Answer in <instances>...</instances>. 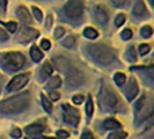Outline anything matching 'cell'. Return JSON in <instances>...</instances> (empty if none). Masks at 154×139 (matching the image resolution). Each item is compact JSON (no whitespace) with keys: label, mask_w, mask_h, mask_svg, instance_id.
I'll return each instance as SVG.
<instances>
[{"label":"cell","mask_w":154,"mask_h":139,"mask_svg":"<svg viewBox=\"0 0 154 139\" xmlns=\"http://www.w3.org/2000/svg\"><path fill=\"white\" fill-rule=\"evenodd\" d=\"M29 94L22 93L14 97H11L0 102V111L4 114H17L28 107L29 104Z\"/></svg>","instance_id":"cell-1"},{"label":"cell","mask_w":154,"mask_h":139,"mask_svg":"<svg viewBox=\"0 0 154 139\" xmlns=\"http://www.w3.org/2000/svg\"><path fill=\"white\" fill-rule=\"evenodd\" d=\"M88 50L93 57L102 64H110L115 59L114 51L104 44H94L89 46Z\"/></svg>","instance_id":"cell-2"},{"label":"cell","mask_w":154,"mask_h":139,"mask_svg":"<svg viewBox=\"0 0 154 139\" xmlns=\"http://www.w3.org/2000/svg\"><path fill=\"white\" fill-rule=\"evenodd\" d=\"M1 63L5 67L9 70H19L24 64V57L19 52H9L2 56Z\"/></svg>","instance_id":"cell-3"},{"label":"cell","mask_w":154,"mask_h":139,"mask_svg":"<svg viewBox=\"0 0 154 139\" xmlns=\"http://www.w3.org/2000/svg\"><path fill=\"white\" fill-rule=\"evenodd\" d=\"M101 102L104 107H107L108 109L112 110V109H116L118 103H119V100L118 97L116 96L114 92L110 89V87H104L101 92Z\"/></svg>","instance_id":"cell-4"},{"label":"cell","mask_w":154,"mask_h":139,"mask_svg":"<svg viewBox=\"0 0 154 139\" xmlns=\"http://www.w3.org/2000/svg\"><path fill=\"white\" fill-rule=\"evenodd\" d=\"M84 12L82 0H69L65 6V13L69 17H78Z\"/></svg>","instance_id":"cell-5"},{"label":"cell","mask_w":154,"mask_h":139,"mask_svg":"<svg viewBox=\"0 0 154 139\" xmlns=\"http://www.w3.org/2000/svg\"><path fill=\"white\" fill-rule=\"evenodd\" d=\"M64 119L71 125H77L80 119V115L77 109L72 108L67 104L64 106Z\"/></svg>","instance_id":"cell-6"},{"label":"cell","mask_w":154,"mask_h":139,"mask_svg":"<svg viewBox=\"0 0 154 139\" xmlns=\"http://www.w3.org/2000/svg\"><path fill=\"white\" fill-rule=\"evenodd\" d=\"M28 78H29L28 74H21V76H17V77L13 78L12 81H11L7 86L8 91H9V92H13V91L22 88L23 86L28 82Z\"/></svg>","instance_id":"cell-7"},{"label":"cell","mask_w":154,"mask_h":139,"mask_svg":"<svg viewBox=\"0 0 154 139\" xmlns=\"http://www.w3.org/2000/svg\"><path fill=\"white\" fill-rule=\"evenodd\" d=\"M38 36V32L37 30H34V29H29V28H22V30L19 35V41H21L22 43H27L28 41H30L32 39H36Z\"/></svg>","instance_id":"cell-8"},{"label":"cell","mask_w":154,"mask_h":139,"mask_svg":"<svg viewBox=\"0 0 154 139\" xmlns=\"http://www.w3.org/2000/svg\"><path fill=\"white\" fill-rule=\"evenodd\" d=\"M67 81H69V84H71V85H80V84H82V81H84V76H82V73H81L80 71H78V70H72L69 73V79H67Z\"/></svg>","instance_id":"cell-9"},{"label":"cell","mask_w":154,"mask_h":139,"mask_svg":"<svg viewBox=\"0 0 154 139\" xmlns=\"http://www.w3.org/2000/svg\"><path fill=\"white\" fill-rule=\"evenodd\" d=\"M95 17H96L99 23L104 24L108 21V12L106 11V8L102 7V6H96L95 7Z\"/></svg>","instance_id":"cell-10"},{"label":"cell","mask_w":154,"mask_h":139,"mask_svg":"<svg viewBox=\"0 0 154 139\" xmlns=\"http://www.w3.org/2000/svg\"><path fill=\"white\" fill-rule=\"evenodd\" d=\"M126 94H128V99L131 101L136 97V95L138 94V85L134 79H131L129 81V85H128V89H126Z\"/></svg>","instance_id":"cell-11"},{"label":"cell","mask_w":154,"mask_h":139,"mask_svg":"<svg viewBox=\"0 0 154 139\" xmlns=\"http://www.w3.org/2000/svg\"><path fill=\"white\" fill-rule=\"evenodd\" d=\"M17 16L19 19L24 23H30L31 22V16L28 12V9L26 7H19L17 8Z\"/></svg>","instance_id":"cell-12"},{"label":"cell","mask_w":154,"mask_h":139,"mask_svg":"<svg viewBox=\"0 0 154 139\" xmlns=\"http://www.w3.org/2000/svg\"><path fill=\"white\" fill-rule=\"evenodd\" d=\"M133 13L137 16H143L144 14H146V7L143 0H137L134 7H133Z\"/></svg>","instance_id":"cell-13"},{"label":"cell","mask_w":154,"mask_h":139,"mask_svg":"<svg viewBox=\"0 0 154 139\" xmlns=\"http://www.w3.org/2000/svg\"><path fill=\"white\" fill-rule=\"evenodd\" d=\"M43 130H44V126L41 124H31V125L26 128V132L30 136H36V134L41 133Z\"/></svg>","instance_id":"cell-14"},{"label":"cell","mask_w":154,"mask_h":139,"mask_svg":"<svg viewBox=\"0 0 154 139\" xmlns=\"http://www.w3.org/2000/svg\"><path fill=\"white\" fill-rule=\"evenodd\" d=\"M30 54H31V58H32L35 62H39V60L43 58V54L39 51L38 48H37V46H35V45L31 48Z\"/></svg>","instance_id":"cell-15"},{"label":"cell","mask_w":154,"mask_h":139,"mask_svg":"<svg viewBox=\"0 0 154 139\" xmlns=\"http://www.w3.org/2000/svg\"><path fill=\"white\" fill-rule=\"evenodd\" d=\"M84 35H85L87 39H94L97 37V31L95 30L94 28H92V27H88V28H86L85 30H84Z\"/></svg>","instance_id":"cell-16"},{"label":"cell","mask_w":154,"mask_h":139,"mask_svg":"<svg viewBox=\"0 0 154 139\" xmlns=\"http://www.w3.org/2000/svg\"><path fill=\"white\" fill-rule=\"evenodd\" d=\"M118 126H119V123L115 119H112V118H109L104 122V128L106 129H117Z\"/></svg>","instance_id":"cell-17"},{"label":"cell","mask_w":154,"mask_h":139,"mask_svg":"<svg viewBox=\"0 0 154 139\" xmlns=\"http://www.w3.org/2000/svg\"><path fill=\"white\" fill-rule=\"evenodd\" d=\"M62 84V80L59 77H54L49 82H48V88H56L58 86H60Z\"/></svg>","instance_id":"cell-18"},{"label":"cell","mask_w":154,"mask_h":139,"mask_svg":"<svg viewBox=\"0 0 154 139\" xmlns=\"http://www.w3.org/2000/svg\"><path fill=\"white\" fill-rule=\"evenodd\" d=\"M152 32H153V30H152V28L149 26H145V27L141 28V36L145 37V39L151 37L152 36Z\"/></svg>","instance_id":"cell-19"},{"label":"cell","mask_w":154,"mask_h":139,"mask_svg":"<svg viewBox=\"0 0 154 139\" xmlns=\"http://www.w3.org/2000/svg\"><path fill=\"white\" fill-rule=\"evenodd\" d=\"M42 103H43V107L45 109L48 113H51V110H52V106H51V102L48 100V97L44 96V95H42Z\"/></svg>","instance_id":"cell-20"},{"label":"cell","mask_w":154,"mask_h":139,"mask_svg":"<svg viewBox=\"0 0 154 139\" xmlns=\"http://www.w3.org/2000/svg\"><path fill=\"white\" fill-rule=\"evenodd\" d=\"M74 44H75L74 36H69V37H66V39H64V42H63V45L66 46V48H72Z\"/></svg>","instance_id":"cell-21"},{"label":"cell","mask_w":154,"mask_h":139,"mask_svg":"<svg viewBox=\"0 0 154 139\" xmlns=\"http://www.w3.org/2000/svg\"><path fill=\"white\" fill-rule=\"evenodd\" d=\"M125 80H126V78H125L123 73H116L115 74V81L118 86L123 85L124 82H125Z\"/></svg>","instance_id":"cell-22"},{"label":"cell","mask_w":154,"mask_h":139,"mask_svg":"<svg viewBox=\"0 0 154 139\" xmlns=\"http://www.w3.org/2000/svg\"><path fill=\"white\" fill-rule=\"evenodd\" d=\"M86 113H87L88 117H91V116L93 115V100H92V97H91V96H89V99H88V101H87Z\"/></svg>","instance_id":"cell-23"},{"label":"cell","mask_w":154,"mask_h":139,"mask_svg":"<svg viewBox=\"0 0 154 139\" xmlns=\"http://www.w3.org/2000/svg\"><path fill=\"white\" fill-rule=\"evenodd\" d=\"M125 137H126L125 132H115V133H111L108 139H125Z\"/></svg>","instance_id":"cell-24"},{"label":"cell","mask_w":154,"mask_h":139,"mask_svg":"<svg viewBox=\"0 0 154 139\" xmlns=\"http://www.w3.org/2000/svg\"><path fill=\"white\" fill-rule=\"evenodd\" d=\"M52 67L50 66V64L49 63H45L44 65H43V67H42V73H44L45 76H50L51 73H52Z\"/></svg>","instance_id":"cell-25"},{"label":"cell","mask_w":154,"mask_h":139,"mask_svg":"<svg viewBox=\"0 0 154 139\" xmlns=\"http://www.w3.org/2000/svg\"><path fill=\"white\" fill-rule=\"evenodd\" d=\"M126 56H128V58H129V59H130L131 62H133V60H136V59H137V56H136V51H134L133 46H130V48H129V51H128Z\"/></svg>","instance_id":"cell-26"},{"label":"cell","mask_w":154,"mask_h":139,"mask_svg":"<svg viewBox=\"0 0 154 139\" xmlns=\"http://www.w3.org/2000/svg\"><path fill=\"white\" fill-rule=\"evenodd\" d=\"M111 2L115 5L116 7H124L130 2V0H111Z\"/></svg>","instance_id":"cell-27"},{"label":"cell","mask_w":154,"mask_h":139,"mask_svg":"<svg viewBox=\"0 0 154 139\" xmlns=\"http://www.w3.org/2000/svg\"><path fill=\"white\" fill-rule=\"evenodd\" d=\"M124 21H125V15H124V14H118L117 17H116V20H115L116 26H117V27L122 26V24L124 23Z\"/></svg>","instance_id":"cell-28"},{"label":"cell","mask_w":154,"mask_h":139,"mask_svg":"<svg viewBox=\"0 0 154 139\" xmlns=\"http://www.w3.org/2000/svg\"><path fill=\"white\" fill-rule=\"evenodd\" d=\"M32 13L34 16L37 19V21H42V12L37 7H32Z\"/></svg>","instance_id":"cell-29"},{"label":"cell","mask_w":154,"mask_h":139,"mask_svg":"<svg viewBox=\"0 0 154 139\" xmlns=\"http://www.w3.org/2000/svg\"><path fill=\"white\" fill-rule=\"evenodd\" d=\"M6 27H7V29L11 32H15L16 30V23L15 22H8V23H4Z\"/></svg>","instance_id":"cell-30"},{"label":"cell","mask_w":154,"mask_h":139,"mask_svg":"<svg viewBox=\"0 0 154 139\" xmlns=\"http://www.w3.org/2000/svg\"><path fill=\"white\" fill-rule=\"evenodd\" d=\"M131 36H132V31L130 29H125V30L122 31V39H131Z\"/></svg>","instance_id":"cell-31"},{"label":"cell","mask_w":154,"mask_h":139,"mask_svg":"<svg viewBox=\"0 0 154 139\" xmlns=\"http://www.w3.org/2000/svg\"><path fill=\"white\" fill-rule=\"evenodd\" d=\"M64 32H65V29L62 28V27H58V28L54 30V37H57V39L62 37L63 35H64Z\"/></svg>","instance_id":"cell-32"},{"label":"cell","mask_w":154,"mask_h":139,"mask_svg":"<svg viewBox=\"0 0 154 139\" xmlns=\"http://www.w3.org/2000/svg\"><path fill=\"white\" fill-rule=\"evenodd\" d=\"M148 51H149V46L147 45V44H141V45L139 46V52H140V54H146Z\"/></svg>","instance_id":"cell-33"},{"label":"cell","mask_w":154,"mask_h":139,"mask_svg":"<svg viewBox=\"0 0 154 139\" xmlns=\"http://www.w3.org/2000/svg\"><path fill=\"white\" fill-rule=\"evenodd\" d=\"M82 101H84V96L80 95V94H78V95H74V96H73V102H74L75 104L82 103Z\"/></svg>","instance_id":"cell-34"},{"label":"cell","mask_w":154,"mask_h":139,"mask_svg":"<svg viewBox=\"0 0 154 139\" xmlns=\"http://www.w3.org/2000/svg\"><path fill=\"white\" fill-rule=\"evenodd\" d=\"M12 137H14V138H20V137H21V130L17 129V128L13 129V130H12Z\"/></svg>","instance_id":"cell-35"},{"label":"cell","mask_w":154,"mask_h":139,"mask_svg":"<svg viewBox=\"0 0 154 139\" xmlns=\"http://www.w3.org/2000/svg\"><path fill=\"white\" fill-rule=\"evenodd\" d=\"M41 45H42V48H43L44 50H49L51 44H50V42H49L48 39H43V41H42V43H41Z\"/></svg>","instance_id":"cell-36"},{"label":"cell","mask_w":154,"mask_h":139,"mask_svg":"<svg viewBox=\"0 0 154 139\" xmlns=\"http://www.w3.org/2000/svg\"><path fill=\"white\" fill-rule=\"evenodd\" d=\"M81 139H94V137H93L92 132L85 131L82 133V136H81Z\"/></svg>","instance_id":"cell-37"},{"label":"cell","mask_w":154,"mask_h":139,"mask_svg":"<svg viewBox=\"0 0 154 139\" xmlns=\"http://www.w3.org/2000/svg\"><path fill=\"white\" fill-rule=\"evenodd\" d=\"M8 39V35L6 34V31L0 28V41H6Z\"/></svg>","instance_id":"cell-38"},{"label":"cell","mask_w":154,"mask_h":139,"mask_svg":"<svg viewBox=\"0 0 154 139\" xmlns=\"http://www.w3.org/2000/svg\"><path fill=\"white\" fill-rule=\"evenodd\" d=\"M51 24H52V15H48V19H46V24H45L46 29H50Z\"/></svg>","instance_id":"cell-39"},{"label":"cell","mask_w":154,"mask_h":139,"mask_svg":"<svg viewBox=\"0 0 154 139\" xmlns=\"http://www.w3.org/2000/svg\"><path fill=\"white\" fill-rule=\"evenodd\" d=\"M59 96H60V95H59V93H57V92H51V93H50V97H51L54 101L58 100V99H59Z\"/></svg>","instance_id":"cell-40"},{"label":"cell","mask_w":154,"mask_h":139,"mask_svg":"<svg viewBox=\"0 0 154 139\" xmlns=\"http://www.w3.org/2000/svg\"><path fill=\"white\" fill-rule=\"evenodd\" d=\"M57 134H58L59 137H62V138H67V137H69V133L66 131H62V130H59V131L57 132Z\"/></svg>","instance_id":"cell-41"},{"label":"cell","mask_w":154,"mask_h":139,"mask_svg":"<svg viewBox=\"0 0 154 139\" xmlns=\"http://www.w3.org/2000/svg\"><path fill=\"white\" fill-rule=\"evenodd\" d=\"M6 2H7V0H0V7H5L6 6Z\"/></svg>","instance_id":"cell-42"},{"label":"cell","mask_w":154,"mask_h":139,"mask_svg":"<svg viewBox=\"0 0 154 139\" xmlns=\"http://www.w3.org/2000/svg\"><path fill=\"white\" fill-rule=\"evenodd\" d=\"M37 139H54V138H48V137H42V138H37Z\"/></svg>","instance_id":"cell-43"},{"label":"cell","mask_w":154,"mask_h":139,"mask_svg":"<svg viewBox=\"0 0 154 139\" xmlns=\"http://www.w3.org/2000/svg\"><path fill=\"white\" fill-rule=\"evenodd\" d=\"M0 139H2V138H0Z\"/></svg>","instance_id":"cell-44"}]
</instances>
